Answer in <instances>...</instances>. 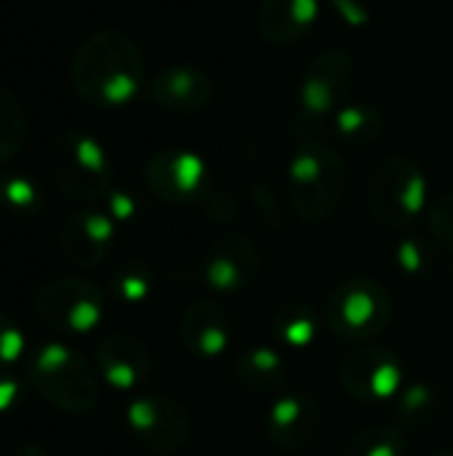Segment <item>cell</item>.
<instances>
[{
	"label": "cell",
	"mask_w": 453,
	"mask_h": 456,
	"mask_svg": "<svg viewBox=\"0 0 453 456\" xmlns=\"http://www.w3.org/2000/svg\"><path fill=\"white\" fill-rule=\"evenodd\" d=\"M323 425L318 403L304 393H286L275 401L267 417V436L278 449L296 452L315 441Z\"/></svg>",
	"instance_id": "13"
},
{
	"label": "cell",
	"mask_w": 453,
	"mask_h": 456,
	"mask_svg": "<svg viewBox=\"0 0 453 456\" xmlns=\"http://www.w3.org/2000/svg\"><path fill=\"white\" fill-rule=\"evenodd\" d=\"M390 294L368 278H352L334 289L326 305V326L344 342H368L390 323Z\"/></svg>",
	"instance_id": "3"
},
{
	"label": "cell",
	"mask_w": 453,
	"mask_h": 456,
	"mask_svg": "<svg viewBox=\"0 0 453 456\" xmlns=\"http://www.w3.org/2000/svg\"><path fill=\"white\" fill-rule=\"evenodd\" d=\"M69 75L85 104L120 110L131 104L144 86V56L131 35L99 29L75 48Z\"/></svg>",
	"instance_id": "1"
},
{
	"label": "cell",
	"mask_w": 453,
	"mask_h": 456,
	"mask_svg": "<svg viewBox=\"0 0 453 456\" xmlns=\"http://www.w3.org/2000/svg\"><path fill=\"white\" fill-rule=\"evenodd\" d=\"M32 382L48 401L67 411H88L96 401V379L91 369L64 347H45L37 355Z\"/></svg>",
	"instance_id": "6"
},
{
	"label": "cell",
	"mask_w": 453,
	"mask_h": 456,
	"mask_svg": "<svg viewBox=\"0 0 453 456\" xmlns=\"http://www.w3.org/2000/svg\"><path fill=\"white\" fill-rule=\"evenodd\" d=\"M406 438L395 428H366L350 438L342 456H406Z\"/></svg>",
	"instance_id": "23"
},
{
	"label": "cell",
	"mask_w": 453,
	"mask_h": 456,
	"mask_svg": "<svg viewBox=\"0 0 453 456\" xmlns=\"http://www.w3.org/2000/svg\"><path fill=\"white\" fill-rule=\"evenodd\" d=\"M320 331V313L312 305H286L275 315V337L291 350H304Z\"/></svg>",
	"instance_id": "20"
},
{
	"label": "cell",
	"mask_w": 453,
	"mask_h": 456,
	"mask_svg": "<svg viewBox=\"0 0 453 456\" xmlns=\"http://www.w3.org/2000/svg\"><path fill=\"white\" fill-rule=\"evenodd\" d=\"M347 187V166L328 144L310 142L296 150L288 168V200L307 222L331 216Z\"/></svg>",
	"instance_id": "2"
},
{
	"label": "cell",
	"mask_w": 453,
	"mask_h": 456,
	"mask_svg": "<svg viewBox=\"0 0 453 456\" xmlns=\"http://www.w3.org/2000/svg\"><path fill=\"white\" fill-rule=\"evenodd\" d=\"M320 16V0H264L259 8V32L270 43L302 40Z\"/></svg>",
	"instance_id": "15"
},
{
	"label": "cell",
	"mask_w": 453,
	"mask_h": 456,
	"mask_svg": "<svg viewBox=\"0 0 453 456\" xmlns=\"http://www.w3.org/2000/svg\"><path fill=\"white\" fill-rule=\"evenodd\" d=\"M150 96L160 110L190 115L203 110L214 96V80L206 69L190 64H174L160 69L150 83Z\"/></svg>",
	"instance_id": "12"
},
{
	"label": "cell",
	"mask_w": 453,
	"mask_h": 456,
	"mask_svg": "<svg viewBox=\"0 0 453 456\" xmlns=\"http://www.w3.org/2000/svg\"><path fill=\"white\" fill-rule=\"evenodd\" d=\"M59 190L75 200H93L109 190L112 163L104 147L85 131H64L51 155Z\"/></svg>",
	"instance_id": "4"
},
{
	"label": "cell",
	"mask_w": 453,
	"mask_h": 456,
	"mask_svg": "<svg viewBox=\"0 0 453 456\" xmlns=\"http://www.w3.org/2000/svg\"><path fill=\"white\" fill-rule=\"evenodd\" d=\"M235 377L251 393H272L286 379L283 355L272 347H248L238 355Z\"/></svg>",
	"instance_id": "19"
},
{
	"label": "cell",
	"mask_w": 453,
	"mask_h": 456,
	"mask_svg": "<svg viewBox=\"0 0 453 456\" xmlns=\"http://www.w3.org/2000/svg\"><path fill=\"white\" fill-rule=\"evenodd\" d=\"M435 456H453V452H441V454H435Z\"/></svg>",
	"instance_id": "30"
},
{
	"label": "cell",
	"mask_w": 453,
	"mask_h": 456,
	"mask_svg": "<svg viewBox=\"0 0 453 456\" xmlns=\"http://www.w3.org/2000/svg\"><path fill=\"white\" fill-rule=\"evenodd\" d=\"M182 337L192 353L216 358L232 345V326L219 305L195 302L182 318Z\"/></svg>",
	"instance_id": "16"
},
{
	"label": "cell",
	"mask_w": 453,
	"mask_h": 456,
	"mask_svg": "<svg viewBox=\"0 0 453 456\" xmlns=\"http://www.w3.org/2000/svg\"><path fill=\"white\" fill-rule=\"evenodd\" d=\"M19 350H21V337H19L16 326H8V323L0 318V361L16 358Z\"/></svg>",
	"instance_id": "29"
},
{
	"label": "cell",
	"mask_w": 453,
	"mask_h": 456,
	"mask_svg": "<svg viewBox=\"0 0 453 456\" xmlns=\"http://www.w3.org/2000/svg\"><path fill=\"white\" fill-rule=\"evenodd\" d=\"M147 187L166 203H190L200 198L208 171L200 155L190 150H160L144 168Z\"/></svg>",
	"instance_id": "10"
},
{
	"label": "cell",
	"mask_w": 453,
	"mask_h": 456,
	"mask_svg": "<svg viewBox=\"0 0 453 456\" xmlns=\"http://www.w3.org/2000/svg\"><path fill=\"white\" fill-rule=\"evenodd\" d=\"M112 235H115V227H112L109 216L96 214V211H85V214H77L67 222L64 251L72 262L91 267V265L104 259V254L112 243Z\"/></svg>",
	"instance_id": "18"
},
{
	"label": "cell",
	"mask_w": 453,
	"mask_h": 456,
	"mask_svg": "<svg viewBox=\"0 0 453 456\" xmlns=\"http://www.w3.org/2000/svg\"><path fill=\"white\" fill-rule=\"evenodd\" d=\"M27 139V118L19 96L0 83V166L8 163Z\"/></svg>",
	"instance_id": "21"
},
{
	"label": "cell",
	"mask_w": 453,
	"mask_h": 456,
	"mask_svg": "<svg viewBox=\"0 0 453 456\" xmlns=\"http://www.w3.org/2000/svg\"><path fill=\"white\" fill-rule=\"evenodd\" d=\"M398 262L406 273H419L427 267V251L422 248L419 240H403V246L398 251Z\"/></svg>",
	"instance_id": "28"
},
{
	"label": "cell",
	"mask_w": 453,
	"mask_h": 456,
	"mask_svg": "<svg viewBox=\"0 0 453 456\" xmlns=\"http://www.w3.org/2000/svg\"><path fill=\"white\" fill-rule=\"evenodd\" d=\"M334 131H336V136L342 142L368 144L382 134V115L374 107H366V104L342 107L334 115Z\"/></svg>",
	"instance_id": "22"
},
{
	"label": "cell",
	"mask_w": 453,
	"mask_h": 456,
	"mask_svg": "<svg viewBox=\"0 0 453 456\" xmlns=\"http://www.w3.org/2000/svg\"><path fill=\"white\" fill-rule=\"evenodd\" d=\"M128 425L136 438L158 454H174L190 438V419L184 409L166 395L136 398L128 409Z\"/></svg>",
	"instance_id": "9"
},
{
	"label": "cell",
	"mask_w": 453,
	"mask_h": 456,
	"mask_svg": "<svg viewBox=\"0 0 453 456\" xmlns=\"http://www.w3.org/2000/svg\"><path fill=\"white\" fill-rule=\"evenodd\" d=\"M435 414V393L427 385H406L398 395L395 417L406 428H417L430 422Z\"/></svg>",
	"instance_id": "24"
},
{
	"label": "cell",
	"mask_w": 453,
	"mask_h": 456,
	"mask_svg": "<svg viewBox=\"0 0 453 456\" xmlns=\"http://www.w3.org/2000/svg\"><path fill=\"white\" fill-rule=\"evenodd\" d=\"M99 366H101V377L112 387L133 390L136 385H142V379H147L152 361L147 347L133 337H112L99 350Z\"/></svg>",
	"instance_id": "17"
},
{
	"label": "cell",
	"mask_w": 453,
	"mask_h": 456,
	"mask_svg": "<svg viewBox=\"0 0 453 456\" xmlns=\"http://www.w3.org/2000/svg\"><path fill=\"white\" fill-rule=\"evenodd\" d=\"M117 291L123 294V299L139 302V299H144L147 291H150V275H147L142 267L128 265V267L123 270V275L117 278Z\"/></svg>",
	"instance_id": "27"
},
{
	"label": "cell",
	"mask_w": 453,
	"mask_h": 456,
	"mask_svg": "<svg viewBox=\"0 0 453 456\" xmlns=\"http://www.w3.org/2000/svg\"><path fill=\"white\" fill-rule=\"evenodd\" d=\"M368 206L387 227L411 224L427 206V179L409 158H387L368 184Z\"/></svg>",
	"instance_id": "5"
},
{
	"label": "cell",
	"mask_w": 453,
	"mask_h": 456,
	"mask_svg": "<svg viewBox=\"0 0 453 456\" xmlns=\"http://www.w3.org/2000/svg\"><path fill=\"white\" fill-rule=\"evenodd\" d=\"M29 456H40V454H37V452H29Z\"/></svg>",
	"instance_id": "31"
},
{
	"label": "cell",
	"mask_w": 453,
	"mask_h": 456,
	"mask_svg": "<svg viewBox=\"0 0 453 456\" xmlns=\"http://www.w3.org/2000/svg\"><path fill=\"white\" fill-rule=\"evenodd\" d=\"M0 200L11 208H32L37 206V187L24 176H3Z\"/></svg>",
	"instance_id": "25"
},
{
	"label": "cell",
	"mask_w": 453,
	"mask_h": 456,
	"mask_svg": "<svg viewBox=\"0 0 453 456\" xmlns=\"http://www.w3.org/2000/svg\"><path fill=\"white\" fill-rule=\"evenodd\" d=\"M352 77H355V64L350 53L339 48L318 53L307 64L299 86V104L304 115L323 118V120L336 115L344 107V99L352 88Z\"/></svg>",
	"instance_id": "7"
},
{
	"label": "cell",
	"mask_w": 453,
	"mask_h": 456,
	"mask_svg": "<svg viewBox=\"0 0 453 456\" xmlns=\"http://www.w3.org/2000/svg\"><path fill=\"white\" fill-rule=\"evenodd\" d=\"M342 382L358 401H390L395 398L403 382V366L392 350L384 347H358L342 363Z\"/></svg>",
	"instance_id": "8"
},
{
	"label": "cell",
	"mask_w": 453,
	"mask_h": 456,
	"mask_svg": "<svg viewBox=\"0 0 453 456\" xmlns=\"http://www.w3.org/2000/svg\"><path fill=\"white\" fill-rule=\"evenodd\" d=\"M262 270V256L248 235H224L203 256V278L216 291H243Z\"/></svg>",
	"instance_id": "11"
},
{
	"label": "cell",
	"mask_w": 453,
	"mask_h": 456,
	"mask_svg": "<svg viewBox=\"0 0 453 456\" xmlns=\"http://www.w3.org/2000/svg\"><path fill=\"white\" fill-rule=\"evenodd\" d=\"M430 227L433 235L453 251V192L441 195L438 200H433L430 206Z\"/></svg>",
	"instance_id": "26"
},
{
	"label": "cell",
	"mask_w": 453,
	"mask_h": 456,
	"mask_svg": "<svg viewBox=\"0 0 453 456\" xmlns=\"http://www.w3.org/2000/svg\"><path fill=\"white\" fill-rule=\"evenodd\" d=\"M40 313L45 321L59 323L69 331H88L101 318V294L83 281L53 283L40 299Z\"/></svg>",
	"instance_id": "14"
}]
</instances>
